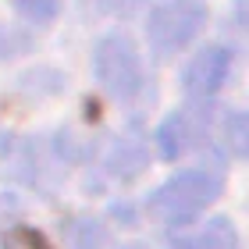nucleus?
<instances>
[{"label":"nucleus","instance_id":"9","mask_svg":"<svg viewBox=\"0 0 249 249\" xmlns=\"http://www.w3.org/2000/svg\"><path fill=\"white\" fill-rule=\"evenodd\" d=\"M142 0H93V7L96 11H104V15H114V18H124V15H132L135 7H139Z\"/></svg>","mask_w":249,"mask_h":249},{"label":"nucleus","instance_id":"3","mask_svg":"<svg viewBox=\"0 0 249 249\" xmlns=\"http://www.w3.org/2000/svg\"><path fill=\"white\" fill-rule=\"evenodd\" d=\"M207 18L210 11L203 0H160L146 18V39L160 57H171L199 36Z\"/></svg>","mask_w":249,"mask_h":249},{"label":"nucleus","instance_id":"4","mask_svg":"<svg viewBox=\"0 0 249 249\" xmlns=\"http://www.w3.org/2000/svg\"><path fill=\"white\" fill-rule=\"evenodd\" d=\"M228 71H231V50L228 47H203L196 57L185 64V75H182V86H185V96L189 100H210L217 96V89L228 82Z\"/></svg>","mask_w":249,"mask_h":249},{"label":"nucleus","instance_id":"8","mask_svg":"<svg viewBox=\"0 0 249 249\" xmlns=\"http://www.w3.org/2000/svg\"><path fill=\"white\" fill-rule=\"evenodd\" d=\"M15 7L25 21H36V25H47L61 15V0H15Z\"/></svg>","mask_w":249,"mask_h":249},{"label":"nucleus","instance_id":"2","mask_svg":"<svg viewBox=\"0 0 249 249\" xmlns=\"http://www.w3.org/2000/svg\"><path fill=\"white\" fill-rule=\"evenodd\" d=\"M93 71L107 96L132 100L142 93V57L132 36L124 32H107L93 47Z\"/></svg>","mask_w":249,"mask_h":249},{"label":"nucleus","instance_id":"7","mask_svg":"<svg viewBox=\"0 0 249 249\" xmlns=\"http://www.w3.org/2000/svg\"><path fill=\"white\" fill-rule=\"evenodd\" d=\"M224 142L235 157L249 160V110H235L224 118Z\"/></svg>","mask_w":249,"mask_h":249},{"label":"nucleus","instance_id":"1","mask_svg":"<svg viewBox=\"0 0 249 249\" xmlns=\"http://www.w3.org/2000/svg\"><path fill=\"white\" fill-rule=\"evenodd\" d=\"M224 178L207 167H192V171H178L150 196V213L164 228H182V224L196 221L213 199L221 196Z\"/></svg>","mask_w":249,"mask_h":249},{"label":"nucleus","instance_id":"5","mask_svg":"<svg viewBox=\"0 0 249 249\" xmlns=\"http://www.w3.org/2000/svg\"><path fill=\"white\" fill-rule=\"evenodd\" d=\"M196 142H199V118L189 114V110H175V114L157 128V150H160L164 160L185 157Z\"/></svg>","mask_w":249,"mask_h":249},{"label":"nucleus","instance_id":"6","mask_svg":"<svg viewBox=\"0 0 249 249\" xmlns=\"http://www.w3.org/2000/svg\"><path fill=\"white\" fill-rule=\"evenodd\" d=\"M171 249H239V235L235 228L224 217L203 224L196 235H189V239H178Z\"/></svg>","mask_w":249,"mask_h":249}]
</instances>
